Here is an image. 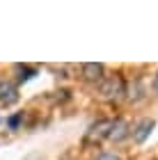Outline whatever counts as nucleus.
Listing matches in <instances>:
<instances>
[{"instance_id": "f257e3e1", "label": "nucleus", "mask_w": 158, "mask_h": 160, "mask_svg": "<svg viewBox=\"0 0 158 160\" xmlns=\"http://www.w3.org/2000/svg\"><path fill=\"white\" fill-rule=\"evenodd\" d=\"M18 101V94H16V87L7 80H0V103L3 105H12Z\"/></svg>"}, {"instance_id": "f03ea898", "label": "nucleus", "mask_w": 158, "mask_h": 160, "mask_svg": "<svg viewBox=\"0 0 158 160\" xmlns=\"http://www.w3.org/2000/svg\"><path fill=\"white\" fill-rule=\"evenodd\" d=\"M110 128H112V119H101V121H96L94 126L89 128L87 140H101V137H108Z\"/></svg>"}, {"instance_id": "7ed1b4c3", "label": "nucleus", "mask_w": 158, "mask_h": 160, "mask_svg": "<svg viewBox=\"0 0 158 160\" xmlns=\"http://www.w3.org/2000/svg\"><path fill=\"white\" fill-rule=\"evenodd\" d=\"M151 130H154V121H151V119L140 121L138 126H135V130H133V140L138 142V144H142L149 135H151Z\"/></svg>"}, {"instance_id": "20e7f679", "label": "nucleus", "mask_w": 158, "mask_h": 160, "mask_svg": "<svg viewBox=\"0 0 158 160\" xmlns=\"http://www.w3.org/2000/svg\"><path fill=\"white\" fill-rule=\"evenodd\" d=\"M126 135H128V126H126V121H121V119H115V121H112V128H110V133H108V140L121 142Z\"/></svg>"}, {"instance_id": "39448f33", "label": "nucleus", "mask_w": 158, "mask_h": 160, "mask_svg": "<svg viewBox=\"0 0 158 160\" xmlns=\"http://www.w3.org/2000/svg\"><path fill=\"white\" fill-rule=\"evenodd\" d=\"M83 78L85 80H101L103 78V64H96V62L83 64Z\"/></svg>"}, {"instance_id": "423d86ee", "label": "nucleus", "mask_w": 158, "mask_h": 160, "mask_svg": "<svg viewBox=\"0 0 158 160\" xmlns=\"http://www.w3.org/2000/svg\"><path fill=\"white\" fill-rule=\"evenodd\" d=\"M101 92H103V96H117V94L124 92V80H121V78H110L101 87Z\"/></svg>"}, {"instance_id": "0eeeda50", "label": "nucleus", "mask_w": 158, "mask_h": 160, "mask_svg": "<svg viewBox=\"0 0 158 160\" xmlns=\"http://www.w3.org/2000/svg\"><path fill=\"white\" fill-rule=\"evenodd\" d=\"M30 73H34V69H21V76H18V80H28V78H32Z\"/></svg>"}, {"instance_id": "6e6552de", "label": "nucleus", "mask_w": 158, "mask_h": 160, "mask_svg": "<svg viewBox=\"0 0 158 160\" xmlns=\"http://www.w3.org/2000/svg\"><path fill=\"white\" fill-rule=\"evenodd\" d=\"M96 160H121V158H119L117 153H101Z\"/></svg>"}, {"instance_id": "1a4fd4ad", "label": "nucleus", "mask_w": 158, "mask_h": 160, "mask_svg": "<svg viewBox=\"0 0 158 160\" xmlns=\"http://www.w3.org/2000/svg\"><path fill=\"white\" fill-rule=\"evenodd\" d=\"M21 117H23V114H16V117H12V119H9V126H12V128H16V123L21 121Z\"/></svg>"}, {"instance_id": "9d476101", "label": "nucleus", "mask_w": 158, "mask_h": 160, "mask_svg": "<svg viewBox=\"0 0 158 160\" xmlns=\"http://www.w3.org/2000/svg\"><path fill=\"white\" fill-rule=\"evenodd\" d=\"M151 87H154V92H158V73L154 76V82H151Z\"/></svg>"}]
</instances>
